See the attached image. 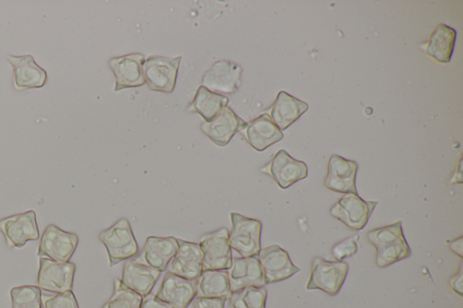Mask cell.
<instances>
[{
  "mask_svg": "<svg viewBox=\"0 0 463 308\" xmlns=\"http://www.w3.org/2000/svg\"><path fill=\"white\" fill-rule=\"evenodd\" d=\"M367 238L375 247V261L379 267H386L411 254L400 220L369 230Z\"/></svg>",
  "mask_w": 463,
  "mask_h": 308,
  "instance_id": "obj_1",
  "label": "cell"
},
{
  "mask_svg": "<svg viewBox=\"0 0 463 308\" xmlns=\"http://www.w3.org/2000/svg\"><path fill=\"white\" fill-rule=\"evenodd\" d=\"M99 238L108 251L109 266L137 255L138 251L129 221L125 218L100 231Z\"/></svg>",
  "mask_w": 463,
  "mask_h": 308,
  "instance_id": "obj_2",
  "label": "cell"
},
{
  "mask_svg": "<svg viewBox=\"0 0 463 308\" xmlns=\"http://www.w3.org/2000/svg\"><path fill=\"white\" fill-rule=\"evenodd\" d=\"M232 229L229 233L231 248L241 257L257 256L260 250L262 224L260 220L231 212Z\"/></svg>",
  "mask_w": 463,
  "mask_h": 308,
  "instance_id": "obj_3",
  "label": "cell"
},
{
  "mask_svg": "<svg viewBox=\"0 0 463 308\" xmlns=\"http://www.w3.org/2000/svg\"><path fill=\"white\" fill-rule=\"evenodd\" d=\"M349 266L344 261H328L320 257H314L307 290L318 289L329 295L340 291L348 273Z\"/></svg>",
  "mask_w": 463,
  "mask_h": 308,
  "instance_id": "obj_4",
  "label": "cell"
},
{
  "mask_svg": "<svg viewBox=\"0 0 463 308\" xmlns=\"http://www.w3.org/2000/svg\"><path fill=\"white\" fill-rule=\"evenodd\" d=\"M182 56L175 58L159 55L149 56L143 63L145 81L150 90L165 93L173 92Z\"/></svg>",
  "mask_w": 463,
  "mask_h": 308,
  "instance_id": "obj_5",
  "label": "cell"
},
{
  "mask_svg": "<svg viewBox=\"0 0 463 308\" xmlns=\"http://www.w3.org/2000/svg\"><path fill=\"white\" fill-rule=\"evenodd\" d=\"M199 246L203 252V270H227L231 267L232 257L226 228L203 235Z\"/></svg>",
  "mask_w": 463,
  "mask_h": 308,
  "instance_id": "obj_6",
  "label": "cell"
},
{
  "mask_svg": "<svg viewBox=\"0 0 463 308\" xmlns=\"http://www.w3.org/2000/svg\"><path fill=\"white\" fill-rule=\"evenodd\" d=\"M376 205L377 201H364L357 194L347 193L330 208L329 213L348 228L360 230L367 224Z\"/></svg>",
  "mask_w": 463,
  "mask_h": 308,
  "instance_id": "obj_7",
  "label": "cell"
},
{
  "mask_svg": "<svg viewBox=\"0 0 463 308\" xmlns=\"http://www.w3.org/2000/svg\"><path fill=\"white\" fill-rule=\"evenodd\" d=\"M76 266L72 262L54 261L40 257L37 284L41 290L62 293L73 286Z\"/></svg>",
  "mask_w": 463,
  "mask_h": 308,
  "instance_id": "obj_8",
  "label": "cell"
},
{
  "mask_svg": "<svg viewBox=\"0 0 463 308\" xmlns=\"http://www.w3.org/2000/svg\"><path fill=\"white\" fill-rule=\"evenodd\" d=\"M79 242V237L54 224L48 225L42 234L37 255L50 259L69 262Z\"/></svg>",
  "mask_w": 463,
  "mask_h": 308,
  "instance_id": "obj_9",
  "label": "cell"
},
{
  "mask_svg": "<svg viewBox=\"0 0 463 308\" xmlns=\"http://www.w3.org/2000/svg\"><path fill=\"white\" fill-rule=\"evenodd\" d=\"M260 170L270 176L281 189H287L307 176V164L294 159L283 149L278 151Z\"/></svg>",
  "mask_w": 463,
  "mask_h": 308,
  "instance_id": "obj_10",
  "label": "cell"
},
{
  "mask_svg": "<svg viewBox=\"0 0 463 308\" xmlns=\"http://www.w3.org/2000/svg\"><path fill=\"white\" fill-rule=\"evenodd\" d=\"M0 230L8 247H22L29 240L39 238L36 213L30 210L0 219Z\"/></svg>",
  "mask_w": 463,
  "mask_h": 308,
  "instance_id": "obj_11",
  "label": "cell"
},
{
  "mask_svg": "<svg viewBox=\"0 0 463 308\" xmlns=\"http://www.w3.org/2000/svg\"><path fill=\"white\" fill-rule=\"evenodd\" d=\"M257 257L261 266L266 285L285 280L300 270L292 263L288 252L279 245L260 248Z\"/></svg>",
  "mask_w": 463,
  "mask_h": 308,
  "instance_id": "obj_12",
  "label": "cell"
},
{
  "mask_svg": "<svg viewBox=\"0 0 463 308\" xmlns=\"http://www.w3.org/2000/svg\"><path fill=\"white\" fill-rule=\"evenodd\" d=\"M241 73L242 69L237 63L221 60L203 74L202 84L214 93L232 94L241 85Z\"/></svg>",
  "mask_w": 463,
  "mask_h": 308,
  "instance_id": "obj_13",
  "label": "cell"
},
{
  "mask_svg": "<svg viewBox=\"0 0 463 308\" xmlns=\"http://www.w3.org/2000/svg\"><path fill=\"white\" fill-rule=\"evenodd\" d=\"M144 61L145 56L138 52L111 58L109 65L115 77L114 91L144 85Z\"/></svg>",
  "mask_w": 463,
  "mask_h": 308,
  "instance_id": "obj_14",
  "label": "cell"
},
{
  "mask_svg": "<svg viewBox=\"0 0 463 308\" xmlns=\"http://www.w3.org/2000/svg\"><path fill=\"white\" fill-rule=\"evenodd\" d=\"M247 125L230 107H225L213 120L201 123L200 128L213 144L225 146Z\"/></svg>",
  "mask_w": 463,
  "mask_h": 308,
  "instance_id": "obj_15",
  "label": "cell"
},
{
  "mask_svg": "<svg viewBox=\"0 0 463 308\" xmlns=\"http://www.w3.org/2000/svg\"><path fill=\"white\" fill-rule=\"evenodd\" d=\"M178 247L170 260L169 273L195 281L203 271V252L199 244L176 238Z\"/></svg>",
  "mask_w": 463,
  "mask_h": 308,
  "instance_id": "obj_16",
  "label": "cell"
},
{
  "mask_svg": "<svg viewBox=\"0 0 463 308\" xmlns=\"http://www.w3.org/2000/svg\"><path fill=\"white\" fill-rule=\"evenodd\" d=\"M358 164L338 154H332L328 160L325 186L340 193L357 194L355 178Z\"/></svg>",
  "mask_w": 463,
  "mask_h": 308,
  "instance_id": "obj_17",
  "label": "cell"
},
{
  "mask_svg": "<svg viewBox=\"0 0 463 308\" xmlns=\"http://www.w3.org/2000/svg\"><path fill=\"white\" fill-rule=\"evenodd\" d=\"M177 247V240L174 237L150 236L146 238L142 251L134 260L162 272L167 268Z\"/></svg>",
  "mask_w": 463,
  "mask_h": 308,
  "instance_id": "obj_18",
  "label": "cell"
},
{
  "mask_svg": "<svg viewBox=\"0 0 463 308\" xmlns=\"http://www.w3.org/2000/svg\"><path fill=\"white\" fill-rule=\"evenodd\" d=\"M231 292L247 286L262 287L266 285L263 271L256 256L233 257L227 269Z\"/></svg>",
  "mask_w": 463,
  "mask_h": 308,
  "instance_id": "obj_19",
  "label": "cell"
},
{
  "mask_svg": "<svg viewBox=\"0 0 463 308\" xmlns=\"http://www.w3.org/2000/svg\"><path fill=\"white\" fill-rule=\"evenodd\" d=\"M196 295L194 281L167 272L155 296L174 308H186Z\"/></svg>",
  "mask_w": 463,
  "mask_h": 308,
  "instance_id": "obj_20",
  "label": "cell"
},
{
  "mask_svg": "<svg viewBox=\"0 0 463 308\" xmlns=\"http://www.w3.org/2000/svg\"><path fill=\"white\" fill-rule=\"evenodd\" d=\"M243 130H245L243 136L248 144L260 152L284 137L282 131L267 113L251 120Z\"/></svg>",
  "mask_w": 463,
  "mask_h": 308,
  "instance_id": "obj_21",
  "label": "cell"
},
{
  "mask_svg": "<svg viewBox=\"0 0 463 308\" xmlns=\"http://www.w3.org/2000/svg\"><path fill=\"white\" fill-rule=\"evenodd\" d=\"M7 60L13 67L17 89H37L45 85L46 70L35 62L31 54L8 55Z\"/></svg>",
  "mask_w": 463,
  "mask_h": 308,
  "instance_id": "obj_22",
  "label": "cell"
},
{
  "mask_svg": "<svg viewBox=\"0 0 463 308\" xmlns=\"http://www.w3.org/2000/svg\"><path fill=\"white\" fill-rule=\"evenodd\" d=\"M160 274L161 272L155 268L130 259L123 266L120 281L129 289L146 297L152 291Z\"/></svg>",
  "mask_w": 463,
  "mask_h": 308,
  "instance_id": "obj_23",
  "label": "cell"
},
{
  "mask_svg": "<svg viewBox=\"0 0 463 308\" xmlns=\"http://www.w3.org/2000/svg\"><path fill=\"white\" fill-rule=\"evenodd\" d=\"M308 108V105L281 90L271 106L270 117L281 130L287 129L298 120Z\"/></svg>",
  "mask_w": 463,
  "mask_h": 308,
  "instance_id": "obj_24",
  "label": "cell"
},
{
  "mask_svg": "<svg viewBox=\"0 0 463 308\" xmlns=\"http://www.w3.org/2000/svg\"><path fill=\"white\" fill-rule=\"evenodd\" d=\"M456 38L457 32L454 28L439 23L431 33L425 51L438 62L449 63L454 51Z\"/></svg>",
  "mask_w": 463,
  "mask_h": 308,
  "instance_id": "obj_25",
  "label": "cell"
},
{
  "mask_svg": "<svg viewBox=\"0 0 463 308\" xmlns=\"http://www.w3.org/2000/svg\"><path fill=\"white\" fill-rule=\"evenodd\" d=\"M196 297H223L231 296L230 284L227 272L224 270H203L194 281Z\"/></svg>",
  "mask_w": 463,
  "mask_h": 308,
  "instance_id": "obj_26",
  "label": "cell"
},
{
  "mask_svg": "<svg viewBox=\"0 0 463 308\" xmlns=\"http://www.w3.org/2000/svg\"><path fill=\"white\" fill-rule=\"evenodd\" d=\"M229 99L226 96L210 91L204 86H200L194 100L187 110L200 114L205 121L213 120L225 107Z\"/></svg>",
  "mask_w": 463,
  "mask_h": 308,
  "instance_id": "obj_27",
  "label": "cell"
},
{
  "mask_svg": "<svg viewBox=\"0 0 463 308\" xmlns=\"http://www.w3.org/2000/svg\"><path fill=\"white\" fill-rule=\"evenodd\" d=\"M267 290L262 287L247 286L231 294L232 308H265Z\"/></svg>",
  "mask_w": 463,
  "mask_h": 308,
  "instance_id": "obj_28",
  "label": "cell"
},
{
  "mask_svg": "<svg viewBox=\"0 0 463 308\" xmlns=\"http://www.w3.org/2000/svg\"><path fill=\"white\" fill-rule=\"evenodd\" d=\"M143 297L122 284L118 278L114 280V290L110 298L101 308H140Z\"/></svg>",
  "mask_w": 463,
  "mask_h": 308,
  "instance_id": "obj_29",
  "label": "cell"
},
{
  "mask_svg": "<svg viewBox=\"0 0 463 308\" xmlns=\"http://www.w3.org/2000/svg\"><path fill=\"white\" fill-rule=\"evenodd\" d=\"M12 308H42V290L36 285L15 286L10 290Z\"/></svg>",
  "mask_w": 463,
  "mask_h": 308,
  "instance_id": "obj_30",
  "label": "cell"
},
{
  "mask_svg": "<svg viewBox=\"0 0 463 308\" xmlns=\"http://www.w3.org/2000/svg\"><path fill=\"white\" fill-rule=\"evenodd\" d=\"M42 302L43 308H79L71 290L58 293L53 296H43Z\"/></svg>",
  "mask_w": 463,
  "mask_h": 308,
  "instance_id": "obj_31",
  "label": "cell"
},
{
  "mask_svg": "<svg viewBox=\"0 0 463 308\" xmlns=\"http://www.w3.org/2000/svg\"><path fill=\"white\" fill-rule=\"evenodd\" d=\"M359 236L354 235L335 243L331 249L333 257L337 261L350 257L357 252V240Z\"/></svg>",
  "mask_w": 463,
  "mask_h": 308,
  "instance_id": "obj_32",
  "label": "cell"
},
{
  "mask_svg": "<svg viewBox=\"0 0 463 308\" xmlns=\"http://www.w3.org/2000/svg\"><path fill=\"white\" fill-rule=\"evenodd\" d=\"M227 299L223 297H196L194 299V308H224Z\"/></svg>",
  "mask_w": 463,
  "mask_h": 308,
  "instance_id": "obj_33",
  "label": "cell"
},
{
  "mask_svg": "<svg viewBox=\"0 0 463 308\" xmlns=\"http://www.w3.org/2000/svg\"><path fill=\"white\" fill-rule=\"evenodd\" d=\"M449 285L458 295L463 294V266L460 264L458 272L450 278Z\"/></svg>",
  "mask_w": 463,
  "mask_h": 308,
  "instance_id": "obj_34",
  "label": "cell"
},
{
  "mask_svg": "<svg viewBox=\"0 0 463 308\" xmlns=\"http://www.w3.org/2000/svg\"><path fill=\"white\" fill-rule=\"evenodd\" d=\"M140 308H174L170 304L157 299L155 295L148 294L143 300Z\"/></svg>",
  "mask_w": 463,
  "mask_h": 308,
  "instance_id": "obj_35",
  "label": "cell"
},
{
  "mask_svg": "<svg viewBox=\"0 0 463 308\" xmlns=\"http://www.w3.org/2000/svg\"><path fill=\"white\" fill-rule=\"evenodd\" d=\"M449 248L458 255L460 258L463 257V236H459L458 238L447 241Z\"/></svg>",
  "mask_w": 463,
  "mask_h": 308,
  "instance_id": "obj_36",
  "label": "cell"
}]
</instances>
